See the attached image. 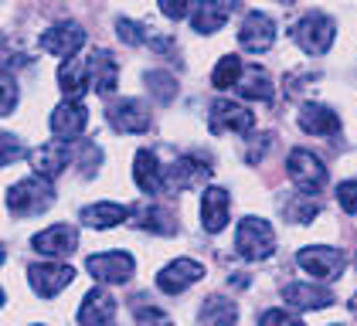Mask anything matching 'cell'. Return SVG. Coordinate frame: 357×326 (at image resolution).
Masks as SVG:
<instances>
[{
    "mask_svg": "<svg viewBox=\"0 0 357 326\" xmlns=\"http://www.w3.org/2000/svg\"><path fill=\"white\" fill-rule=\"evenodd\" d=\"M55 201V190L48 180L41 177H28V180H17L10 194H7V211L14 217H34L41 215L45 208H52Z\"/></svg>",
    "mask_w": 357,
    "mask_h": 326,
    "instance_id": "cell-1",
    "label": "cell"
},
{
    "mask_svg": "<svg viewBox=\"0 0 357 326\" xmlns=\"http://www.w3.org/2000/svg\"><path fill=\"white\" fill-rule=\"evenodd\" d=\"M235 248H238V255L248 258V262H262V258H269L275 251V231L269 221H262V217H242L238 221V231H235Z\"/></svg>",
    "mask_w": 357,
    "mask_h": 326,
    "instance_id": "cell-2",
    "label": "cell"
},
{
    "mask_svg": "<svg viewBox=\"0 0 357 326\" xmlns=\"http://www.w3.org/2000/svg\"><path fill=\"white\" fill-rule=\"evenodd\" d=\"M286 170H289V180H293L306 197H313L317 190H324V184H327V166H324V160H320L317 153L303 150V146L289 153Z\"/></svg>",
    "mask_w": 357,
    "mask_h": 326,
    "instance_id": "cell-3",
    "label": "cell"
},
{
    "mask_svg": "<svg viewBox=\"0 0 357 326\" xmlns=\"http://www.w3.org/2000/svg\"><path fill=\"white\" fill-rule=\"evenodd\" d=\"M333 34H337L333 21H330L327 14H320V10H310L293 27V38H296V45L306 54H327L330 45H333Z\"/></svg>",
    "mask_w": 357,
    "mask_h": 326,
    "instance_id": "cell-4",
    "label": "cell"
},
{
    "mask_svg": "<svg viewBox=\"0 0 357 326\" xmlns=\"http://www.w3.org/2000/svg\"><path fill=\"white\" fill-rule=\"evenodd\" d=\"M72 157H75L72 139H52V143H45V146L31 150V166H34V173H38L41 180H48V184H52L58 173L68 166Z\"/></svg>",
    "mask_w": 357,
    "mask_h": 326,
    "instance_id": "cell-5",
    "label": "cell"
},
{
    "mask_svg": "<svg viewBox=\"0 0 357 326\" xmlns=\"http://www.w3.org/2000/svg\"><path fill=\"white\" fill-rule=\"evenodd\" d=\"M85 269L96 282H109V286H123L133 275V255L126 251H99L85 258Z\"/></svg>",
    "mask_w": 357,
    "mask_h": 326,
    "instance_id": "cell-6",
    "label": "cell"
},
{
    "mask_svg": "<svg viewBox=\"0 0 357 326\" xmlns=\"http://www.w3.org/2000/svg\"><path fill=\"white\" fill-rule=\"evenodd\" d=\"M28 279H31V289L38 296L52 299L75 279V269L65 265V262H34V265H28Z\"/></svg>",
    "mask_w": 357,
    "mask_h": 326,
    "instance_id": "cell-7",
    "label": "cell"
},
{
    "mask_svg": "<svg viewBox=\"0 0 357 326\" xmlns=\"http://www.w3.org/2000/svg\"><path fill=\"white\" fill-rule=\"evenodd\" d=\"M300 269H306L317 279H340V272L347 265L344 251L340 248H327V244H310V248H300L296 255Z\"/></svg>",
    "mask_w": 357,
    "mask_h": 326,
    "instance_id": "cell-8",
    "label": "cell"
},
{
    "mask_svg": "<svg viewBox=\"0 0 357 326\" xmlns=\"http://www.w3.org/2000/svg\"><path fill=\"white\" fill-rule=\"evenodd\" d=\"M106 119L116 133H146L150 130V109L139 99H116L106 109Z\"/></svg>",
    "mask_w": 357,
    "mask_h": 326,
    "instance_id": "cell-9",
    "label": "cell"
},
{
    "mask_svg": "<svg viewBox=\"0 0 357 326\" xmlns=\"http://www.w3.org/2000/svg\"><path fill=\"white\" fill-rule=\"evenodd\" d=\"M208 123H211V133H248L255 126V116L248 112L245 106L231 102V99H218L211 102V112H208Z\"/></svg>",
    "mask_w": 357,
    "mask_h": 326,
    "instance_id": "cell-10",
    "label": "cell"
},
{
    "mask_svg": "<svg viewBox=\"0 0 357 326\" xmlns=\"http://www.w3.org/2000/svg\"><path fill=\"white\" fill-rule=\"evenodd\" d=\"M201 275H204L201 262H194V258H174L170 265H164V269L157 272V289L167 293V296H177V293L191 289L194 282H201Z\"/></svg>",
    "mask_w": 357,
    "mask_h": 326,
    "instance_id": "cell-11",
    "label": "cell"
},
{
    "mask_svg": "<svg viewBox=\"0 0 357 326\" xmlns=\"http://www.w3.org/2000/svg\"><path fill=\"white\" fill-rule=\"evenodd\" d=\"M238 45L252 54H262L269 52L275 45V24L269 14L262 10H248L245 21H242V31H238Z\"/></svg>",
    "mask_w": 357,
    "mask_h": 326,
    "instance_id": "cell-12",
    "label": "cell"
},
{
    "mask_svg": "<svg viewBox=\"0 0 357 326\" xmlns=\"http://www.w3.org/2000/svg\"><path fill=\"white\" fill-rule=\"evenodd\" d=\"M85 45V31L79 24H72V21H61V24L48 27L45 34H41V48L48 54H55V58H75V52Z\"/></svg>",
    "mask_w": 357,
    "mask_h": 326,
    "instance_id": "cell-13",
    "label": "cell"
},
{
    "mask_svg": "<svg viewBox=\"0 0 357 326\" xmlns=\"http://www.w3.org/2000/svg\"><path fill=\"white\" fill-rule=\"evenodd\" d=\"M31 244H34V251H41V255H48V258H65V255L75 251L79 231H75L72 224H52V228L38 231V235L31 238Z\"/></svg>",
    "mask_w": 357,
    "mask_h": 326,
    "instance_id": "cell-14",
    "label": "cell"
},
{
    "mask_svg": "<svg viewBox=\"0 0 357 326\" xmlns=\"http://www.w3.org/2000/svg\"><path fill=\"white\" fill-rule=\"evenodd\" d=\"M112 316H116V299L106 293V289H89L82 299V306H79V316H75V323L79 326H109Z\"/></svg>",
    "mask_w": 357,
    "mask_h": 326,
    "instance_id": "cell-15",
    "label": "cell"
},
{
    "mask_svg": "<svg viewBox=\"0 0 357 326\" xmlns=\"http://www.w3.org/2000/svg\"><path fill=\"white\" fill-rule=\"evenodd\" d=\"M164 177L170 187L191 190V187H201L204 180H211V166L204 160H197V157H181V160H174L167 166Z\"/></svg>",
    "mask_w": 357,
    "mask_h": 326,
    "instance_id": "cell-16",
    "label": "cell"
},
{
    "mask_svg": "<svg viewBox=\"0 0 357 326\" xmlns=\"http://www.w3.org/2000/svg\"><path fill=\"white\" fill-rule=\"evenodd\" d=\"M89 85L99 95H112L116 92V85H119V65H116L112 52H106V48H96L92 52V58H89Z\"/></svg>",
    "mask_w": 357,
    "mask_h": 326,
    "instance_id": "cell-17",
    "label": "cell"
},
{
    "mask_svg": "<svg viewBox=\"0 0 357 326\" xmlns=\"http://www.w3.org/2000/svg\"><path fill=\"white\" fill-rule=\"evenodd\" d=\"M85 123H89V112H85V106H82V102H72V99L58 102L55 112L48 116L52 133H55V136H68V139H75V136L82 133Z\"/></svg>",
    "mask_w": 357,
    "mask_h": 326,
    "instance_id": "cell-18",
    "label": "cell"
},
{
    "mask_svg": "<svg viewBox=\"0 0 357 326\" xmlns=\"http://www.w3.org/2000/svg\"><path fill=\"white\" fill-rule=\"evenodd\" d=\"M228 208H231L228 190H221V187L204 190V197H201V224H204L208 235H218L221 228L228 224Z\"/></svg>",
    "mask_w": 357,
    "mask_h": 326,
    "instance_id": "cell-19",
    "label": "cell"
},
{
    "mask_svg": "<svg viewBox=\"0 0 357 326\" xmlns=\"http://www.w3.org/2000/svg\"><path fill=\"white\" fill-rule=\"evenodd\" d=\"M133 180L143 194H160L167 187L164 166L157 163V153L153 150H139L137 160H133Z\"/></svg>",
    "mask_w": 357,
    "mask_h": 326,
    "instance_id": "cell-20",
    "label": "cell"
},
{
    "mask_svg": "<svg viewBox=\"0 0 357 326\" xmlns=\"http://www.w3.org/2000/svg\"><path fill=\"white\" fill-rule=\"evenodd\" d=\"M300 126L310 136H337L340 133V116L327 106L306 102V106L300 109Z\"/></svg>",
    "mask_w": 357,
    "mask_h": 326,
    "instance_id": "cell-21",
    "label": "cell"
},
{
    "mask_svg": "<svg viewBox=\"0 0 357 326\" xmlns=\"http://www.w3.org/2000/svg\"><path fill=\"white\" fill-rule=\"evenodd\" d=\"M282 299L296 309H327L333 302V293L324 286H310V282H293L282 289Z\"/></svg>",
    "mask_w": 357,
    "mask_h": 326,
    "instance_id": "cell-22",
    "label": "cell"
},
{
    "mask_svg": "<svg viewBox=\"0 0 357 326\" xmlns=\"http://www.w3.org/2000/svg\"><path fill=\"white\" fill-rule=\"evenodd\" d=\"M130 217H133V224H137V228L153 231V235H174V231H177V217L170 215L167 208H157V204L130 208Z\"/></svg>",
    "mask_w": 357,
    "mask_h": 326,
    "instance_id": "cell-23",
    "label": "cell"
},
{
    "mask_svg": "<svg viewBox=\"0 0 357 326\" xmlns=\"http://www.w3.org/2000/svg\"><path fill=\"white\" fill-rule=\"evenodd\" d=\"M58 85H61L65 99L79 102L82 92H85V85H89V61H82V58L61 61V68H58Z\"/></svg>",
    "mask_w": 357,
    "mask_h": 326,
    "instance_id": "cell-24",
    "label": "cell"
},
{
    "mask_svg": "<svg viewBox=\"0 0 357 326\" xmlns=\"http://www.w3.org/2000/svg\"><path fill=\"white\" fill-rule=\"evenodd\" d=\"M82 224L89 228H99V231H106L112 224H119V221H130V208H123V204H112V201H99V204H89L82 208Z\"/></svg>",
    "mask_w": 357,
    "mask_h": 326,
    "instance_id": "cell-25",
    "label": "cell"
},
{
    "mask_svg": "<svg viewBox=\"0 0 357 326\" xmlns=\"http://www.w3.org/2000/svg\"><path fill=\"white\" fill-rule=\"evenodd\" d=\"M231 10H235L231 3H191V24L201 34H215Z\"/></svg>",
    "mask_w": 357,
    "mask_h": 326,
    "instance_id": "cell-26",
    "label": "cell"
},
{
    "mask_svg": "<svg viewBox=\"0 0 357 326\" xmlns=\"http://www.w3.org/2000/svg\"><path fill=\"white\" fill-rule=\"evenodd\" d=\"M238 88V95H245V99H255V102H273L275 88H273V79L259 68V65H252L242 72V82L235 85Z\"/></svg>",
    "mask_w": 357,
    "mask_h": 326,
    "instance_id": "cell-27",
    "label": "cell"
},
{
    "mask_svg": "<svg viewBox=\"0 0 357 326\" xmlns=\"http://www.w3.org/2000/svg\"><path fill=\"white\" fill-rule=\"evenodd\" d=\"M201 323L204 326H235L238 323V306L225 296L204 299V306H201Z\"/></svg>",
    "mask_w": 357,
    "mask_h": 326,
    "instance_id": "cell-28",
    "label": "cell"
},
{
    "mask_svg": "<svg viewBox=\"0 0 357 326\" xmlns=\"http://www.w3.org/2000/svg\"><path fill=\"white\" fill-rule=\"evenodd\" d=\"M242 61L235 58V54H225L218 65H215V72H211V85L215 88H235L238 82H242Z\"/></svg>",
    "mask_w": 357,
    "mask_h": 326,
    "instance_id": "cell-29",
    "label": "cell"
},
{
    "mask_svg": "<svg viewBox=\"0 0 357 326\" xmlns=\"http://www.w3.org/2000/svg\"><path fill=\"white\" fill-rule=\"evenodd\" d=\"M317 215H320V201H313L306 194H300L296 201H289V208H286V217L296 221V224H310Z\"/></svg>",
    "mask_w": 357,
    "mask_h": 326,
    "instance_id": "cell-30",
    "label": "cell"
},
{
    "mask_svg": "<svg viewBox=\"0 0 357 326\" xmlns=\"http://www.w3.org/2000/svg\"><path fill=\"white\" fill-rule=\"evenodd\" d=\"M17 95H21L17 79H14L7 68H0V116H10V112L17 109Z\"/></svg>",
    "mask_w": 357,
    "mask_h": 326,
    "instance_id": "cell-31",
    "label": "cell"
},
{
    "mask_svg": "<svg viewBox=\"0 0 357 326\" xmlns=\"http://www.w3.org/2000/svg\"><path fill=\"white\" fill-rule=\"evenodd\" d=\"M146 88H150L160 102H170V99L177 95V79H174L170 72H150V75H146Z\"/></svg>",
    "mask_w": 357,
    "mask_h": 326,
    "instance_id": "cell-32",
    "label": "cell"
},
{
    "mask_svg": "<svg viewBox=\"0 0 357 326\" xmlns=\"http://www.w3.org/2000/svg\"><path fill=\"white\" fill-rule=\"evenodd\" d=\"M24 153V146H21V139L10 133H3L0 130V166H7V163H14L17 157Z\"/></svg>",
    "mask_w": 357,
    "mask_h": 326,
    "instance_id": "cell-33",
    "label": "cell"
},
{
    "mask_svg": "<svg viewBox=\"0 0 357 326\" xmlns=\"http://www.w3.org/2000/svg\"><path fill=\"white\" fill-rule=\"evenodd\" d=\"M337 201H340V208H344L347 215H357V177L337 184Z\"/></svg>",
    "mask_w": 357,
    "mask_h": 326,
    "instance_id": "cell-34",
    "label": "cell"
},
{
    "mask_svg": "<svg viewBox=\"0 0 357 326\" xmlns=\"http://www.w3.org/2000/svg\"><path fill=\"white\" fill-rule=\"evenodd\" d=\"M259 326H303V320H296V316L286 313V309H266Z\"/></svg>",
    "mask_w": 357,
    "mask_h": 326,
    "instance_id": "cell-35",
    "label": "cell"
},
{
    "mask_svg": "<svg viewBox=\"0 0 357 326\" xmlns=\"http://www.w3.org/2000/svg\"><path fill=\"white\" fill-rule=\"evenodd\" d=\"M160 14L170 21H181V17H191V3H177V0H160Z\"/></svg>",
    "mask_w": 357,
    "mask_h": 326,
    "instance_id": "cell-36",
    "label": "cell"
},
{
    "mask_svg": "<svg viewBox=\"0 0 357 326\" xmlns=\"http://www.w3.org/2000/svg\"><path fill=\"white\" fill-rule=\"evenodd\" d=\"M143 326H174V323L167 320L164 313H157V309H146V313H143Z\"/></svg>",
    "mask_w": 357,
    "mask_h": 326,
    "instance_id": "cell-37",
    "label": "cell"
},
{
    "mask_svg": "<svg viewBox=\"0 0 357 326\" xmlns=\"http://www.w3.org/2000/svg\"><path fill=\"white\" fill-rule=\"evenodd\" d=\"M351 313H354V316H357V293H354V296H351Z\"/></svg>",
    "mask_w": 357,
    "mask_h": 326,
    "instance_id": "cell-38",
    "label": "cell"
},
{
    "mask_svg": "<svg viewBox=\"0 0 357 326\" xmlns=\"http://www.w3.org/2000/svg\"><path fill=\"white\" fill-rule=\"evenodd\" d=\"M0 265H3V244H0Z\"/></svg>",
    "mask_w": 357,
    "mask_h": 326,
    "instance_id": "cell-39",
    "label": "cell"
},
{
    "mask_svg": "<svg viewBox=\"0 0 357 326\" xmlns=\"http://www.w3.org/2000/svg\"><path fill=\"white\" fill-rule=\"evenodd\" d=\"M0 302H3V289H0Z\"/></svg>",
    "mask_w": 357,
    "mask_h": 326,
    "instance_id": "cell-40",
    "label": "cell"
}]
</instances>
